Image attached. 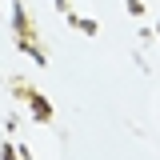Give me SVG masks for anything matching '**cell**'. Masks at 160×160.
<instances>
[{"mask_svg": "<svg viewBox=\"0 0 160 160\" xmlns=\"http://www.w3.org/2000/svg\"><path fill=\"white\" fill-rule=\"evenodd\" d=\"M156 36H160V20H156Z\"/></svg>", "mask_w": 160, "mask_h": 160, "instance_id": "obj_6", "label": "cell"}, {"mask_svg": "<svg viewBox=\"0 0 160 160\" xmlns=\"http://www.w3.org/2000/svg\"><path fill=\"white\" fill-rule=\"evenodd\" d=\"M124 8H128L132 16H144V0H124Z\"/></svg>", "mask_w": 160, "mask_h": 160, "instance_id": "obj_3", "label": "cell"}, {"mask_svg": "<svg viewBox=\"0 0 160 160\" xmlns=\"http://www.w3.org/2000/svg\"><path fill=\"white\" fill-rule=\"evenodd\" d=\"M52 4H56L60 12H64V16H68V0H52Z\"/></svg>", "mask_w": 160, "mask_h": 160, "instance_id": "obj_5", "label": "cell"}, {"mask_svg": "<svg viewBox=\"0 0 160 160\" xmlns=\"http://www.w3.org/2000/svg\"><path fill=\"white\" fill-rule=\"evenodd\" d=\"M0 160H20L16 156V144H0Z\"/></svg>", "mask_w": 160, "mask_h": 160, "instance_id": "obj_4", "label": "cell"}, {"mask_svg": "<svg viewBox=\"0 0 160 160\" xmlns=\"http://www.w3.org/2000/svg\"><path fill=\"white\" fill-rule=\"evenodd\" d=\"M68 24L72 28H80L84 36H96V20H88V16H80V12H68Z\"/></svg>", "mask_w": 160, "mask_h": 160, "instance_id": "obj_2", "label": "cell"}, {"mask_svg": "<svg viewBox=\"0 0 160 160\" xmlns=\"http://www.w3.org/2000/svg\"><path fill=\"white\" fill-rule=\"evenodd\" d=\"M12 92H16V100H24V104L32 108V116H36L40 124L52 120V100H48V96H40L36 88H28V84H12Z\"/></svg>", "mask_w": 160, "mask_h": 160, "instance_id": "obj_1", "label": "cell"}]
</instances>
